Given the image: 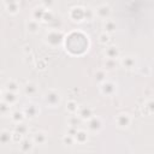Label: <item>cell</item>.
I'll return each mask as SVG.
<instances>
[{"mask_svg": "<svg viewBox=\"0 0 154 154\" xmlns=\"http://www.w3.org/2000/svg\"><path fill=\"white\" fill-rule=\"evenodd\" d=\"M24 118H25V116H24L23 111H13V112L11 113V119H12L13 123H16V124L23 123Z\"/></svg>", "mask_w": 154, "mask_h": 154, "instance_id": "cell-17", "label": "cell"}, {"mask_svg": "<svg viewBox=\"0 0 154 154\" xmlns=\"http://www.w3.org/2000/svg\"><path fill=\"white\" fill-rule=\"evenodd\" d=\"M99 18H102V19H108V17H109V14H111V8H109V6L108 5H106V4H102V5H100V6H97V8L95 10V12H94Z\"/></svg>", "mask_w": 154, "mask_h": 154, "instance_id": "cell-6", "label": "cell"}, {"mask_svg": "<svg viewBox=\"0 0 154 154\" xmlns=\"http://www.w3.org/2000/svg\"><path fill=\"white\" fill-rule=\"evenodd\" d=\"M95 78H96L97 82H101L102 83L103 81H106V72L103 70H97L95 72Z\"/></svg>", "mask_w": 154, "mask_h": 154, "instance_id": "cell-26", "label": "cell"}, {"mask_svg": "<svg viewBox=\"0 0 154 154\" xmlns=\"http://www.w3.org/2000/svg\"><path fill=\"white\" fill-rule=\"evenodd\" d=\"M77 114L79 117V119H84V120H89L93 117V109L89 106H79Z\"/></svg>", "mask_w": 154, "mask_h": 154, "instance_id": "cell-7", "label": "cell"}, {"mask_svg": "<svg viewBox=\"0 0 154 154\" xmlns=\"http://www.w3.org/2000/svg\"><path fill=\"white\" fill-rule=\"evenodd\" d=\"M114 67H116V60H113V59H106L105 60V69L112 70Z\"/></svg>", "mask_w": 154, "mask_h": 154, "instance_id": "cell-30", "label": "cell"}, {"mask_svg": "<svg viewBox=\"0 0 154 154\" xmlns=\"http://www.w3.org/2000/svg\"><path fill=\"white\" fill-rule=\"evenodd\" d=\"M100 90H101V93H102L103 95H107V96L113 95L114 91H116V84H114L113 82L106 79V81H103V82L101 83Z\"/></svg>", "mask_w": 154, "mask_h": 154, "instance_id": "cell-4", "label": "cell"}, {"mask_svg": "<svg viewBox=\"0 0 154 154\" xmlns=\"http://www.w3.org/2000/svg\"><path fill=\"white\" fill-rule=\"evenodd\" d=\"M23 113H24L25 117H28V118H30V119H34V118H36V117L38 116L40 109H38V107H37L36 105L30 103V105H26V106L24 107Z\"/></svg>", "mask_w": 154, "mask_h": 154, "instance_id": "cell-5", "label": "cell"}, {"mask_svg": "<svg viewBox=\"0 0 154 154\" xmlns=\"http://www.w3.org/2000/svg\"><path fill=\"white\" fill-rule=\"evenodd\" d=\"M10 111H11V106L6 102H0V116L5 117L7 114H10Z\"/></svg>", "mask_w": 154, "mask_h": 154, "instance_id": "cell-25", "label": "cell"}, {"mask_svg": "<svg viewBox=\"0 0 154 154\" xmlns=\"http://www.w3.org/2000/svg\"><path fill=\"white\" fill-rule=\"evenodd\" d=\"M5 88H6V90H7V91L17 93V91H18V89H19V84H18L16 81L11 79V81L6 82V84H5Z\"/></svg>", "mask_w": 154, "mask_h": 154, "instance_id": "cell-23", "label": "cell"}, {"mask_svg": "<svg viewBox=\"0 0 154 154\" xmlns=\"http://www.w3.org/2000/svg\"><path fill=\"white\" fill-rule=\"evenodd\" d=\"M70 17L72 18V20L75 22H81L84 19V8L81 7V6H77V7H73L70 12Z\"/></svg>", "mask_w": 154, "mask_h": 154, "instance_id": "cell-8", "label": "cell"}, {"mask_svg": "<svg viewBox=\"0 0 154 154\" xmlns=\"http://www.w3.org/2000/svg\"><path fill=\"white\" fill-rule=\"evenodd\" d=\"M89 46L88 36L81 31H73L65 38V47L71 54H83Z\"/></svg>", "mask_w": 154, "mask_h": 154, "instance_id": "cell-1", "label": "cell"}, {"mask_svg": "<svg viewBox=\"0 0 154 154\" xmlns=\"http://www.w3.org/2000/svg\"><path fill=\"white\" fill-rule=\"evenodd\" d=\"M105 54H106L107 59H113V60H116V59L119 57L120 53H119V48H118V47H116V46H109V47L106 48Z\"/></svg>", "mask_w": 154, "mask_h": 154, "instance_id": "cell-13", "label": "cell"}, {"mask_svg": "<svg viewBox=\"0 0 154 154\" xmlns=\"http://www.w3.org/2000/svg\"><path fill=\"white\" fill-rule=\"evenodd\" d=\"M26 29L29 32H32V34L37 32L38 31V22H36L34 19H29L26 22Z\"/></svg>", "mask_w": 154, "mask_h": 154, "instance_id": "cell-20", "label": "cell"}, {"mask_svg": "<svg viewBox=\"0 0 154 154\" xmlns=\"http://www.w3.org/2000/svg\"><path fill=\"white\" fill-rule=\"evenodd\" d=\"M43 101L51 106V107H57L60 105V101H61V95L58 90L55 89H49L47 90L45 94H43Z\"/></svg>", "mask_w": 154, "mask_h": 154, "instance_id": "cell-2", "label": "cell"}, {"mask_svg": "<svg viewBox=\"0 0 154 154\" xmlns=\"http://www.w3.org/2000/svg\"><path fill=\"white\" fill-rule=\"evenodd\" d=\"M5 6L7 8V11L11 13V14H16L19 10L18 7V2L17 1H10V2H5Z\"/></svg>", "mask_w": 154, "mask_h": 154, "instance_id": "cell-22", "label": "cell"}, {"mask_svg": "<svg viewBox=\"0 0 154 154\" xmlns=\"http://www.w3.org/2000/svg\"><path fill=\"white\" fill-rule=\"evenodd\" d=\"M10 141H12V132H10L8 130H1L0 131V144L5 146Z\"/></svg>", "mask_w": 154, "mask_h": 154, "instance_id": "cell-15", "label": "cell"}, {"mask_svg": "<svg viewBox=\"0 0 154 154\" xmlns=\"http://www.w3.org/2000/svg\"><path fill=\"white\" fill-rule=\"evenodd\" d=\"M78 103L76 102V101H73V100H69L67 101V103H66V109L70 112V113H72V114H75V113H77V111H78Z\"/></svg>", "mask_w": 154, "mask_h": 154, "instance_id": "cell-24", "label": "cell"}, {"mask_svg": "<svg viewBox=\"0 0 154 154\" xmlns=\"http://www.w3.org/2000/svg\"><path fill=\"white\" fill-rule=\"evenodd\" d=\"M116 123L118 124V126L120 128H126L130 125L131 123V117L128 113H120L116 117Z\"/></svg>", "mask_w": 154, "mask_h": 154, "instance_id": "cell-9", "label": "cell"}, {"mask_svg": "<svg viewBox=\"0 0 154 154\" xmlns=\"http://www.w3.org/2000/svg\"><path fill=\"white\" fill-rule=\"evenodd\" d=\"M19 147H20L22 152L26 153V152L31 150V148H32V141H30V140H28V138H24V140L20 141Z\"/></svg>", "mask_w": 154, "mask_h": 154, "instance_id": "cell-21", "label": "cell"}, {"mask_svg": "<svg viewBox=\"0 0 154 154\" xmlns=\"http://www.w3.org/2000/svg\"><path fill=\"white\" fill-rule=\"evenodd\" d=\"M63 143L66 144V146H72L75 143V140H73V136H70V135H64L63 137Z\"/></svg>", "mask_w": 154, "mask_h": 154, "instance_id": "cell-29", "label": "cell"}, {"mask_svg": "<svg viewBox=\"0 0 154 154\" xmlns=\"http://www.w3.org/2000/svg\"><path fill=\"white\" fill-rule=\"evenodd\" d=\"M99 41H100V43L106 45V43L109 41V35H108V34H106V32L100 34V36H99Z\"/></svg>", "mask_w": 154, "mask_h": 154, "instance_id": "cell-31", "label": "cell"}, {"mask_svg": "<svg viewBox=\"0 0 154 154\" xmlns=\"http://www.w3.org/2000/svg\"><path fill=\"white\" fill-rule=\"evenodd\" d=\"M73 140L78 143H84L88 140V135L84 130H77L76 134L73 135Z\"/></svg>", "mask_w": 154, "mask_h": 154, "instance_id": "cell-18", "label": "cell"}, {"mask_svg": "<svg viewBox=\"0 0 154 154\" xmlns=\"http://www.w3.org/2000/svg\"><path fill=\"white\" fill-rule=\"evenodd\" d=\"M31 141H32V143H35V144H45L46 141H47V135H46V132H43V131H38V132L34 134Z\"/></svg>", "mask_w": 154, "mask_h": 154, "instance_id": "cell-14", "label": "cell"}, {"mask_svg": "<svg viewBox=\"0 0 154 154\" xmlns=\"http://www.w3.org/2000/svg\"><path fill=\"white\" fill-rule=\"evenodd\" d=\"M88 128L91 131H99L102 128V120L100 117H91L88 120Z\"/></svg>", "mask_w": 154, "mask_h": 154, "instance_id": "cell-10", "label": "cell"}, {"mask_svg": "<svg viewBox=\"0 0 154 154\" xmlns=\"http://www.w3.org/2000/svg\"><path fill=\"white\" fill-rule=\"evenodd\" d=\"M23 138H22V135L20 134H18V132H16V131H13L12 132V141H14V142H20Z\"/></svg>", "mask_w": 154, "mask_h": 154, "instance_id": "cell-32", "label": "cell"}, {"mask_svg": "<svg viewBox=\"0 0 154 154\" xmlns=\"http://www.w3.org/2000/svg\"><path fill=\"white\" fill-rule=\"evenodd\" d=\"M17 100H18L17 93H12V91H7V90H6V91L2 94V101L6 102V103H8L10 106H12L13 103H16Z\"/></svg>", "mask_w": 154, "mask_h": 154, "instance_id": "cell-11", "label": "cell"}, {"mask_svg": "<svg viewBox=\"0 0 154 154\" xmlns=\"http://www.w3.org/2000/svg\"><path fill=\"white\" fill-rule=\"evenodd\" d=\"M116 28H117L116 22H113V20H111V19H106V20L103 22V29H105V32H106V34L113 32V31L116 30Z\"/></svg>", "mask_w": 154, "mask_h": 154, "instance_id": "cell-19", "label": "cell"}, {"mask_svg": "<svg viewBox=\"0 0 154 154\" xmlns=\"http://www.w3.org/2000/svg\"><path fill=\"white\" fill-rule=\"evenodd\" d=\"M24 94L28 96H34L37 93V84H35L34 82H26L25 85L23 87Z\"/></svg>", "mask_w": 154, "mask_h": 154, "instance_id": "cell-12", "label": "cell"}, {"mask_svg": "<svg viewBox=\"0 0 154 154\" xmlns=\"http://www.w3.org/2000/svg\"><path fill=\"white\" fill-rule=\"evenodd\" d=\"M81 122V119H79V117L78 116H71L70 118H69V126H75V128H77V124Z\"/></svg>", "mask_w": 154, "mask_h": 154, "instance_id": "cell-28", "label": "cell"}, {"mask_svg": "<svg viewBox=\"0 0 154 154\" xmlns=\"http://www.w3.org/2000/svg\"><path fill=\"white\" fill-rule=\"evenodd\" d=\"M14 131H16V132H18V134H20V135L23 136V135H25V132L28 131V128H26L23 123H20V124H17V125H16Z\"/></svg>", "mask_w": 154, "mask_h": 154, "instance_id": "cell-27", "label": "cell"}, {"mask_svg": "<svg viewBox=\"0 0 154 154\" xmlns=\"http://www.w3.org/2000/svg\"><path fill=\"white\" fill-rule=\"evenodd\" d=\"M0 95H1V90H0Z\"/></svg>", "mask_w": 154, "mask_h": 154, "instance_id": "cell-33", "label": "cell"}, {"mask_svg": "<svg viewBox=\"0 0 154 154\" xmlns=\"http://www.w3.org/2000/svg\"><path fill=\"white\" fill-rule=\"evenodd\" d=\"M46 41H47L48 45L55 47V46L60 45V43L64 41V35H63V32L59 31V30H51V31H48L47 35H46Z\"/></svg>", "mask_w": 154, "mask_h": 154, "instance_id": "cell-3", "label": "cell"}, {"mask_svg": "<svg viewBox=\"0 0 154 154\" xmlns=\"http://www.w3.org/2000/svg\"><path fill=\"white\" fill-rule=\"evenodd\" d=\"M120 64L123 65V67L130 70V69H134V67H135V65H136V60H135L134 57H124V58L122 59Z\"/></svg>", "mask_w": 154, "mask_h": 154, "instance_id": "cell-16", "label": "cell"}]
</instances>
